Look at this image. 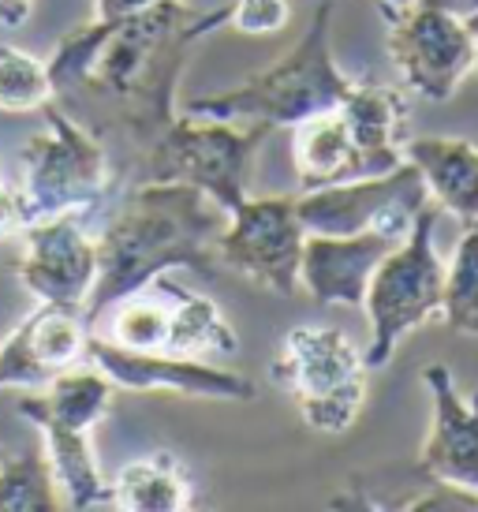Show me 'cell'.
<instances>
[{"mask_svg": "<svg viewBox=\"0 0 478 512\" xmlns=\"http://www.w3.org/2000/svg\"><path fill=\"white\" fill-rule=\"evenodd\" d=\"M213 30H225V4L195 12L183 0H169L127 19H86L60 34L57 53L45 64L57 98L71 94L105 109L113 128L146 146L180 113L176 86L187 53Z\"/></svg>", "mask_w": 478, "mask_h": 512, "instance_id": "6da1fadb", "label": "cell"}, {"mask_svg": "<svg viewBox=\"0 0 478 512\" xmlns=\"http://www.w3.org/2000/svg\"><path fill=\"white\" fill-rule=\"evenodd\" d=\"M228 210L191 184L146 180L131 187L101 225L98 285L86 303L94 322L109 303L169 270H195L217 277V236Z\"/></svg>", "mask_w": 478, "mask_h": 512, "instance_id": "7a4b0ae2", "label": "cell"}, {"mask_svg": "<svg viewBox=\"0 0 478 512\" xmlns=\"http://www.w3.org/2000/svg\"><path fill=\"white\" fill-rule=\"evenodd\" d=\"M408 98L396 86L355 83V90L337 109L318 113L292 128V165L299 187L344 184L381 176L404 165V124H408Z\"/></svg>", "mask_w": 478, "mask_h": 512, "instance_id": "3957f363", "label": "cell"}, {"mask_svg": "<svg viewBox=\"0 0 478 512\" xmlns=\"http://www.w3.org/2000/svg\"><path fill=\"white\" fill-rule=\"evenodd\" d=\"M329 30H333V4L325 0L314 8L307 34L299 38L292 53H284L281 60H273L269 68L254 72L247 83L232 90L191 98L183 113L213 116V120H258L277 131L337 109L359 79L340 72Z\"/></svg>", "mask_w": 478, "mask_h": 512, "instance_id": "277c9868", "label": "cell"}, {"mask_svg": "<svg viewBox=\"0 0 478 512\" xmlns=\"http://www.w3.org/2000/svg\"><path fill=\"white\" fill-rule=\"evenodd\" d=\"M273 135L258 120H213L176 113L165 131L142 146L146 180H172L206 191L228 214L251 195L254 157Z\"/></svg>", "mask_w": 478, "mask_h": 512, "instance_id": "5b68a950", "label": "cell"}, {"mask_svg": "<svg viewBox=\"0 0 478 512\" xmlns=\"http://www.w3.org/2000/svg\"><path fill=\"white\" fill-rule=\"evenodd\" d=\"M90 333L124 348L165 352V356L213 359L239 352L236 329L225 322L217 303L169 281V273H157L146 285L109 303L90 322Z\"/></svg>", "mask_w": 478, "mask_h": 512, "instance_id": "8992f818", "label": "cell"}, {"mask_svg": "<svg viewBox=\"0 0 478 512\" xmlns=\"http://www.w3.org/2000/svg\"><path fill=\"white\" fill-rule=\"evenodd\" d=\"M269 374L292 397L299 419L314 434H348L366 404L370 367L352 337L333 326L288 329Z\"/></svg>", "mask_w": 478, "mask_h": 512, "instance_id": "52a82bcc", "label": "cell"}, {"mask_svg": "<svg viewBox=\"0 0 478 512\" xmlns=\"http://www.w3.org/2000/svg\"><path fill=\"white\" fill-rule=\"evenodd\" d=\"M45 131L19 146V199L30 221L60 214H94L109 195V154L98 131L64 109L45 105Z\"/></svg>", "mask_w": 478, "mask_h": 512, "instance_id": "ba28073f", "label": "cell"}, {"mask_svg": "<svg viewBox=\"0 0 478 512\" xmlns=\"http://www.w3.org/2000/svg\"><path fill=\"white\" fill-rule=\"evenodd\" d=\"M437 206L430 202L404 240L396 243L370 277L363 311L370 318V344L366 367H389L400 341L419 326L441 318V292H445V258L434 243Z\"/></svg>", "mask_w": 478, "mask_h": 512, "instance_id": "9c48e42d", "label": "cell"}, {"mask_svg": "<svg viewBox=\"0 0 478 512\" xmlns=\"http://www.w3.org/2000/svg\"><path fill=\"white\" fill-rule=\"evenodd\" d=\"M426 206H430V191L422 184L419 169L404 161L381 176L303 191L296 199V214L307 232H322V236L385 232L393 240H404Z\"/></svg>", "mask_w": 478, "mask_h": 512, "instance_id": "30bf717a", "label": "cell"}, {"mask_svg": "<svg viewBox=\"0 0 478 512\" xmlns=\"http://www.w3.org/2000/svg\"><path fill=\"white\" fill-rule=\"evenodd\" d=\"M307 228L296 214V199H247L228 214L217 236V266L247 277L277 296H292L299 288V258H303Z\"/></svg>", "mask_w": 478, "mask_h": 512, "instance_id": "8fae6325", "label": "cell"}, {"mask_svg": "<svg viewBox=\"0 0 478 512\" xmlns=\"http://www.w3.org/2000/svg\"><path fill=\"white\" fill-rule=\"evenodd\" d=\"M385 19H389V57L404 86L415 98L449 101L475 64V45L464 19L426 4L385 12Z\"/></svg>", "mask_w": 478, "mask_h": 512, "instance_id": "7c38bea8", "label": "cell"}, {"mask_svg": "<svg viewBox=\"0 0 478 512\" xmlns=\"http://www.w3.org/2000/svg\"><path fill=\"white\" fill-rule=\"evenodd\" d=\"M86 363H94L116 389H131V393H180V397L228 400V404H247L258 393V385L239 370L213 367L206 359L191 356L139 352V348L105 341L98 333H90Z\"/></svg>", "mask_w": 478, "mask_h": 512, "instance_id": "4fadbf2b", "label": "cell"}, {"mask_svg": "<svg viewBox=\"0 0 478 512\" xmlns=\"http://www.w3.org/2000/svg\"><path fill=\"white\" fill-rule=\"evenodd\" d=\"M23 251L15 258V277L45 303L83 307L98 285V240L79 214H60L30 221L23 232Z\"/></svg>", "mask_w": 478, "mask_h": 512, "instance_id": "5bb4252c", "label": "cell"}, {"mask_svg": "<svg viewBox=\"0 0 478 512\" xmlns=\"http://www.w3.org/2000/svg\"><path fill=\"white\" fill-rule=\"evenodd\" d=\"M90 318L83 307L45 303L0 341V389H42L57 374L86 363Z\"/></svg>", "mask_w": 478, "mask_h": 512, "instance_id": "9a60e30c", "label": "cell"}, {"mask_svg": "<svg viewBox=\"0 0 478 512\" xmlns=\"http://www.w3.org/2000/svg\"><path fill=\"white\" fill-rule=\"evenodd\" d=\"M422 385L430 393L434 415L415 460L419 475L478 494V389L464 397L445 363L422 367Z\"/></svg>", "mask_w": 478, "mask_h": 512, "instance_id": "2e32d148", "label": "cell"}, {"mask_svg": "<svg viewBox=\"0 0 478 512\" xmlns=\"http://www.w3.org/2000/svg\"><path fill=\"white\" fill-rule=\"evenodd\" d=\"M396 243L400 240L385 232H355V236L307 232L299 258V288H307V296L318 303L363 307L370 277Z\"/></svg>", "mask_w": 478, "mask_h": 512, "instance_id": "e0dca14e", "label": "cell"}, {"mask_svg": "<svg viewBox=\"0 0 478 512\" xmlns=\"http://www.w3.org/2000/svg\"><path fill=\"white\" fill-rule=\"evenodd\" d=\"M404 161L419 169L437 210L478 225V146L456 135H419L404 143Z\"/></svg>", "mask_w": 478, "mask_h": 512, "instance_id": "ac0fdd59", "label": "cell"}, {"mask_svg": "<svg viewBox=\"0 0 478 512\" xmlns=\"http://www.w3.org/2000/svg\"><path fill=\"white\" fill-rule=\"evenodd\" d=\"M109 509L120 512H191L195 486L172 453L127 460L109 479Z\"/></svg>", "mask_w": 478, "mask_h": 512, "instance_id": "d6986e66", "label": "cell"}, {"mask_svg": "<svg viewBox=\"0 0 478 512\" xmlns=\"http://www.w3.org/2000/svg\"><path fill=\"white\" fill-rule=\"evenodd\" d=\"M42 430V453L53 468L60 490V505L75 512L109 509V479L94 456L90 430L71 427H38Z\"/></svg>", "mask_w": 478, "mask_h": 512, "instance_id": "ffe728a7", "label": "cell"}, {"mask_svg": "<svg viewBox=\"0 0 478 512\" xmlns=\"http://www.w3.org/2000/svg\"><path fill=\"white\" fill-rule=\"evenodd\" d=\"M60 505V490L53 468L42 449L0 460V512H53Z\"/></svg>", "mask_w": 478, "mask_h": 512, "instance_id": "44dd1931", "label": "cell"}, {"mask_svg": "<svg viewBox=\"0 0 478 512\" xmlns=\"http://www.w3.org/2000/svg\"><path fill=\"white\" fill-rule=\"evenodd\" d=\"M57 101L49 64L19 45H0V113H42Z\"/></svg>", "mask_w": 478, "mask_h": 512, "instance_id": "7402d4cb", "label": "cell"}, {"mask_svg": "<svg viewBox=\"0 0 478 512\" xmlns=\"http://www.w3.org/2000/svg\"><path fill=\"white\" fill-rule=\"evenodd\" d=\"M445 326L467 337H478V228L460 236L452 258L445 262V292H441Z\"/></svg>", "mask_w": 478, "mask_h": 512, "instance_id": "603a6c76", "label": "cell"}, {"mask_svg": "<svg viewBox=\"0 0 478 512\" xmlns=\"http://www.w3.org/2000/svg\"><path fill=\"white\" fill-rule=\"evenodd\" d=\"M288 19H292L288 0H232L225 4V27L236 34H251V38L281 34Z\"/></svg>", "mask_w": 478, "mask_h": 512, "instance_id": "cb8c5ba5", "label": "cell"}, {"mask_svg": "<svg viewBox=\"0 0 478 512\" xmlns=\"http://www.w3.org/2000/svg\"><path fill=\"white\" fill-rule=\"evenodd\" d=\"M23 228H27V214H23L19 191H12L8 184H0V243L19 236Z\"/></svg>", "mask_w": 478, "mask_h": 512, "instance_id": "d4e9b609", "label": "cell"}, {"mask_svg": "<svg viewBox=\"0 0 478 512\" xmlns=\"http://www.w3.org/2000/svg\"><path fill=\"white\" fill-rule=\"evenodd\" d=\"M157 4H169V0H94V19H127V15L150 12Z\"/></svg>", "mask_w": 478, "mask_h": 512, "instance_id": "484cf974", "label": "cell"}, {"mask_svg": "<svg viewBox=\"0 0 478 512\" xmlns=\"http://www.w3.org/2000/svg\"><path fill=\"white\" fill-rule=\"evenodd\" d=\"M30 15H34V0H0V27L4 30L27 27Z\"/></svg>", "mask_w": 478, "mask_h": 512, "instance_id": "4316f807", "label": "cell"}, {"mask_svg": "<svg viewBox=\"0 0 478 512\" xmlns=\"http://www.w3.org/2000/svg\"><path fill=\"white\" fill-rule=\"evenodd\" d=\"M415 4H426V8H441V12H449V15H471L478 12V0H415Z\"/></svg>", "mask_w": 478, "mask_h": 512, "instance_id": "83f0119b", "label": "cell"}, {"mask_svg": "<svg viewBox=\"0 0 478 512\" xmlns=\"http://www.w3.org/2000/svg\"><path fill=\"white\" fill-rule=\"evenodd\" d=\"M467 23V34H471V45H475V64H471V75H478V12L464 15Z\"/></svg>", "mask_w": 478, "mask_h": 512, "instance_id": "f1b7e54d", "label": "cell"}, {"mask_svg": "<svg viewBox=\"0 0 478 512\" xmlns=\"http://www.w3.org/2000/svg\"><path fill=\"white\" fill-rule=\"evenodd\" d=\"M385 12H400V8H408V4H415V0H378Z\"/></svg>", "mask_w": 478, "mask_h": 512, "instance_id": "f546056e", "label": "cell"}, {"mask_svg": "<svg viewBox=\"0 0 478 512\" xmlns=\"http://www.w3.org/2000/svg\"><path fill=\"white\" fill-rule=\"evenodd\" d=\"M475 228H478V225H475Z\"/></svg>", "mask_w": 478, "mask_h": 512, "instance_id": "4dcf8cb0", "label": "cell"}]
</instances>
